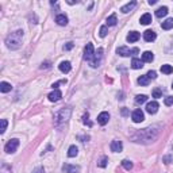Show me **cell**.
Masks as SVG:
<instances>
[{
  "instance_id": "cell-1",
  "label": "cell",
  "mask_w": 173,
  "mask_h": 173,
  "mask_svg": "<svg viewBox=\"0 0 173 173\" xmlns=\"http://www.w3.org/2000/svg\"><path fill=\"white\" fill-rule=\"evenodd\" d=\"M160 126H152V127H147V129H144L141 131H137L135 135H133V139L135 142H144V144H149V142L154 141L157 135H158L160 130H155L158 129Z\"/></svg>"
},
{
  "instance_id": "cell-2",
  "label": "cell",
  "mask_w": 173,
  "mask_h": 173,
  "mask_svg": "<svg viewBox=\"0 0 173 173\" xmlns=\"http://www.w3.org/2000/svg\"><path fill=\"white\" fill-rule=\"evenodd\" d=\"M22 41H23V31L22 30H16V31L11 32L6 38V45L8 49L16 50L22 46Z\"/></svg>"
},
{
  "instance_id": "cell-3",
  "label": "cell",
  "mask_w": 173,
  "mask_h": 173,
  "mask_svg": "<svg viewBox=\"0 0 173 173\" xmlns=\"http://www.w3.org/2000/svg\"><path fill=\"white\" fill-rule=\"evenodd\" d=\"M72 114V110L71 108H62L54 115V123L56 126H61L62 123H66L68 119L71 118Z\"/></svg>"
},
{
  "instance_id": "cell-4",
  "label": "cell",
  "mask_w": 173,
  "mask_h": 173,
  "mask_svg": "<svg viewBox=\"0 0 173 173\" xmlns=\"http://www.w3.org/2000/svg\"><path fill=\"white\" fill-rule=\"evenodd\" d=\"M116 53L122 57H129V56H135V54L139 53V49L138 47H134V49H129L126 46H122V47H118Z\"/></svg>"
},
{
  "instance_id": "cell-5",
  "label": "cell",
  "mask_w": 173,
  "mask_h": 173,
  "mask_svg": "<svg viewBox=\"0 0 173 173\" xmlns=\"http://www.w3.org/2000/svg\"><path fill=\"white\" fill-rule=\"evenodd\" d=\"M95 57V49H93V45L92 43H87L84 49V58L87 61H92V58Z\"/></svg>"
},
{
  "instance_id": "cell-6",
  "label": "cell",
  "mask_w": 173,
  "mask_h": 173,
  "mask_svg": "<svg viewBox=\"0 0 173 173\" xmlns=\"http://www.w3.org/2000/svg\"><path fill=\"white\" fill-rule=\"evenodd\" d=\"M19 146V139H16V138H14V139H11V141L7 142L6 147H4V150H6L7 153H15V150L18 149Z\"/></svg>"
},
{
  "instance_id": "cell-7",
  "label": "cell",
  "mask_w": 173,
  "mask_h": 173,
  "mask_svg": "<svg viewBox=\"0 0 173 173\" xmlns=\"http://www.w3.org/2000/svg\"><path fill=\"white\" fill-rule=\"evenodd\" d=\"M131 118H133V120H134L135 123H141L142 120L145 119V115H144V112H142V110H135L134 112H133V115H131Z\"/></svg>"
},
{
  "instance_id": "cell-8",
  "label": "cell",
  "mask_w": 173,
  "mask_h": 173,
  "mask_svg": "<svg viewBox=\"0 0 173 173\" xmlns=\"http://www.w3.org/2000/svg\"><path fill=\"white\" fill-rule=\"evenodd\" d=\"M102 57H103V49H99L97 53H95V58L91 61V66H93V68L99 66L100 62H102Z\"/></svg>"
},
{
  "instance_id": "cell-9",
  "label": "cell",
  "mask_w": 173,
  "mask_h": 173,
  "mask_svg": "<svg viewBox=\"0 0 173 173\" xmlns=\"http://www.w3.org/2000/svg\"><path fill=\"white\" fill-rule=\"evenodd\" d=\"M62 170L65 173H79L80 172V166H76V165H69V164H65L62 166Z\"/></svg>"
},
{
  "instance_id": "cell-10",
  "label": "cell",
  "mask_w": 173,
  "mask_h": 173,
  "mask_svg": "<svg viewBox=\"0 0 173 173\" xmlns=\"http://www.w3.org/2000/svg\"><path fill=\"white\" fill-rule=\"evenodd\" d=\"M110 120V114L108 112H102V114L97 116V123L102 124V126H104V124L108 123Z\"/></svg>"
},
{
  "instance_id": "cell-11",
  "label": "cell",
  "mask_w": 173,
  "mask_h": 173,
  "mask_svg": "<svg viewBox=\"0 0 173 173\" xmlns=\"http://www.w3.org/2000/svg\"><path fill=\"white\" fill-rule=\"evenodd\" d=\"M122 149H123V144L120 141H116V139H115V141L111 142V150L114 153H120Z\"/></svg>"
},
{
  "instance_id": "cell-12",
  "label": "cell",
  "mask_w": 173,
  "mask_h": 173,
  "mask_svg": "<svg viewBox=\"0 0 173 173\" xmlns=\"http://www.w3.org/2000/svg\"><path fill=\"white\" fill-rule=\"evenodd\" d=\"M146 111L149 112V114H155V112L158 111V103H157V102H150V103H147Z\"/></svg>"
},
{
  "instance_id": "cell-13",
  "label": "cell",
  "mask_w": 173,
  "mask_h": 173,
  "mask_svg": "<svg viewBox=\"0 0 173 173\" xmlns=\"http://www.w3.org/2000/svg\"><path fill=\"white\" fill-rule=\"evenodd\" d=\"M144 38L146 42H153L157 38V35H155V32L153 31V30H146V31L144 32Z\"/></svg>"
},
{
  "instance_id": "cell-14",
  "label": "cell",
  "mask_w": 173,
  "mask_h": 173,
  "mask_svg": "<svg viewBox=\"0 0 173 173\" xmlns=\"http://www.w3.org/2000/svg\"><path fill=\"white\" fill-rule=\"evenodd\" d=\"M61 96H62L61 91H58V89H54V91L49 95V100H50V102H58V100L61 99Z\"/></svg>"
},
{
  "instance_id": "cell-15",
  "label": "cell",
  "mask_w": 173,
  "mask_h": 173,
  "mask_svg": "<svg viewBox=\"0 0 173 173\" xmlns=\"http://www.w3.org/2000/svg\"><path fill=\"white\" fill-rule=\"evenodd\" d=\"M56 22H57V24H60V26H66V24H68L66 15H64V14L57 15V16H56Z\"/></svg>"
},
{
  "instance_id": "cell-16",
  "label": "cell",
  "mask_w": 173,
  "mask_h": 173,
  "mask_svg": "<svg viewBox=\"0 0 173 173\" xmlns=\"http://www.w3.org/2000/svg\"><path fill=\"white\" fill-rule=\"evenodd\" d=\"M72 66H71V62L69 61H64L60 64V71L62 72V73H68V72H71Z\"/></svg>"
},
{
  "instance_id": "cell-17",
  "label": "cell",
  "mask_w": 173,
  "mask_h": 173,
  "mask_svg": "<svg viewBox=\"0 0 173 173\" xmlns=\"http://www.w3.org/2000/svg\"><path fill=\"white\" fill-rule=\"evenodd\" d=\"M144 66V61L139 58H133L131 61V68L133 69H141V68Z\"/></svg>"
},
{
  "instance_id": "cell-18",
  "label": "cell",
  "mask_w": 173,
  "mask_h": 173,
  "mask_svg": "<svg viewBox=\"0 0 173 173\" xmlns=\"http://www.w3.org/2000/svg\"><path fill=\"white\" fill-rule=\"evenodd\" d=\"M135 6H137V1H131V3H129V4H126V6L122 7V8H120V11L123 12V14H127V12L131 11Z\"/></svg>"
},
{
  "instance_id": "cell-19",
  "label": "cell",
  "mask_w": 173,
  "mask_h": 173,
  "mask_svg": "<svg viewBox=\"0 0 173 173\" xmlns=\"http://www.w3.org/2000/svg\"><path fill=\"white\" fill-rule=\"evenodd\" d=\"M139 32H137V31H131L129 34V35H127V41L129 42H137L138 39H139Z\"/></svg>"
},
{
  "instance_id": "cell-20",
  "label": "cell",
  "mask_w": 173,
  "mask_h": 173,
  "mask_svg": "<svg viewBox=\"0 0 173 173\" xmlns=\"http://www.w3.org/2000/svg\"><path fill=\"white\" fill-rule=\"evenodd\" d=\"M153 60H154V56H153L152 52H145L142 54V61L144 62H152Z\"/></svg>"
},
{
  "instance_id": "cell-21",
  "label": "cell",
  "mask_w": 173,
  "mask_h": 173,
  "mask_svg": "<svg viewBox=\"0 0 173 173\" xmlns=\"http://www.w3.org/2000/svg\"><path fill=\"white\" fill-rule=\"evenodd\" d=\"M161 27H162L164 30H170V29H173V18H169V19H166L165 22H162Z\"/></svg>"
},
{
  "instance_id": "cell-22",
  "label": "cell",
  "mask_w": 173,
  "mask_h": 173,
  "mask_svg": "<svg viewBox=\"0 0 173 173\" xmlns=\"http://www.w3.org/2000/svg\"><path fill=\"white\" fill-rule=\"evenodd\" d=\"M166 14H168V7H161V8H158L155 11V16H157V18L166 16Z\"/></svg>"
},
{
  "instance_id": "cell-23",
  "label": "cell",
  "mask_w": 173,
  "mask_h": 173,
  "mask_svg": "<svg viewBox=\"0 0 173 173\" xmlns=\"http://www.w3.org/2000/svg\"><path fill=\"white\" fill-rule=\"evenodd\" d=\"M141 24H149V23H152V15L150 14H145V15H142L141 16Z\"/></svg>"
},
{
  "instance_id": "cell-24",
  "label": "cell",
  "mask_w": 173,
  "mask_h": 173,
  "mask_svg": "<svg viewBox=\"0 0 173 173\" xmlns=\"http://www.w3.org/2000/svg\"><path fill=\"white\" fill-rule=\"evenodd\" d=\"M149 82H150V79L147 77V74H146V76L138 77V84L144 85V87H147V85H149Z\"/></svg>"
},
{
  "instance_id": "cell-25",
  "label": "cell",
  "mask_w": 173,
  "mask_h": 173,
  "mask_svg": "<svg viewBox=\"0 0 173 173\" xmlns=\"http://www.w3.org/2000/svg\"><path fill=\"white\" fill-rule=\"evenodd\" d=\"M11 88H12L11 84H8V82H6V81H3L1 84H0V91L4 92V93H6V92H10Z\"/></svg>"
},
{
  "instance_id": "cell-26",
  "label": "cell",
  "mask_w": 173,
  "mask_h": 173,
  "mask_svg": "<svg viewBox=\"0 0 173 173\" xmlns=\"http://www.w3.org/2000/svg\"><path fill=\"white\" fill-rule=\"evenodd\" d=\"M161 72H162V73H165V74H170V73H172V72H173V66H172V65H162V66H161Z\"/></svg>"
},
{
  "instance_id": "cell-27",
  "label": "cell",
  "mask_w": 173,
  "mask_h": 173,
  "mask_svg": "<svg viewBox=\"0 0 173 173\" xmlns=\"http://www.w3.org/2000/svg\"><path fill=\"white\" fill-rule=\"evenodd\" d=\"M116 15L115 14H112L111 16H108V18H107V26H115V24H116Z\"/></svg>"
},
{
  "instance_id": "cell-28",
  "label": "cell",
  "mask_w": 173,
  "mask_h": 173,
  "mask_svg": "<svg viewBox=\"0 0 173 173\" xmlns=\"http://www.w3.org/2000/svg\"><path fill=\"white\" fill-rule=\"evenodd\" d=\"M77 153H79V150H77V147L74 146V145H72V146L69 147V150H68V155H69V157H76Z\"/></svg>"
},
{
  "instance_id": "cell-29",
  "label": "cell",
  "mask_w": 173,
  "mask_h": 173,
  "mask_svg": "<svg viewBox=\"0 0 173 173\" xmlns=\"http://www.w3.org/2000/svg\"><path fill=\"white\" fill-rule=\"evenodd\" d=\"M146 100H147L146 95H138V96L135 97V103H137V104H144Z\"/></svg>"
},
{
  "instance_id": "cell-30",
  "label": "cell",
  "mask_w": 173,
  "mask_h": 173,
  "mask_svg": "<svg viewBox=\"0 0 173 173\" xmlns=\"http://www.w3.org/2000/svg\"><path fill=\"white\" fill-rule=\"evenodd\" d=\"M122 166H123L124 169L130 170V169H133V162L129 161V160H123V161H122Z\"/></svg>"
},
{
  "instance_id": "cell-31",
  "label": "cell",
  "mask_w": 173,
  "mask_h": 173,
  "mask_svg": "<svg viewBox=\"0 0 173 173\" xmlns=\"http://www.w3.org/2000/svg\"><path fill=\"white\" fill-rule=\"evenodd\" d=\"M107 161H108V158L104 155V157H102V160H100V161H97V165H99L100 168H106L107 166Z\"/></svg>"
},
{
  "instance_id": "cell-32",
  "label": "cell",
  "mask_w": 173,
  "mask_h": 173,
  "mask_svg": "<svg viewBox=\"0 0 173 173\" xmlns=\"http://www.w3.org/2000/svg\"><path fill=\"white\" fill-rule=\"evenodd\" d=\"M162 96V91L160 88H155L154 91H153V97H157V99H158V97H161Z\"/></svg>"
},
{
  "instance_id": "cell-33",
  "label": "cell",
  "mask_w": 173,
  "mask_h": 173,
  "mask_svg": "<svg viewBox=\"0 0 173 173\" xmlns=\"http://www.w3.org/2000/svg\"><path fill=\"white\" fill-rule=\"evenodd\" d=\"M106 35H107V26H102L100 27V37L104 38Z\"/></svg>"
},
{
  "instance_id": "cell-34",
  "label": "cell",
  "mask_w": 173,
  "mask_h": 173,
  "mask_svg": "<svg viewBox=\"0 0 173 173\" xmlns=\"http://www.w3.org/2000/svg\"><path fill=\"white\" fill-rule=\"evenodd\" d=\"M165 104H166V106H172V104H173V96L165 97Z\"/></svg>"
},
{
  "instance_id": "cell-35",
  "label": "cell",
  "mask_w": 173,
  "mask_h": 173,
  "mask_svg": "<svg viewBox=\"0 0 173 173\" xmlns=\"http://www.w3.org/2000/svg\"><path fill=\"white\" fill-rule=\"evenodd\" d=\"M6 129H7V120L6 119H1V130H0V131H1V134L6 131Z\"/></svg>"
},
{
  "instance_id": "cell-36",
  "label": "cell",
  "mask_w": 173,
  "mask_h": 173,
  "mask_svg": "<svg viewBox=\"0 0 173 173\" xmlns=\"http://www.w3.org/2000/svg\"><path fill=\"white\" fill-rule=\"evenodd\" d=\"M73 46H74L73 42H68V43L64 46V50H72V49H73Z\"/></svg>"
},
{
  "instance_id": "cell-37",
  "label": "cell",
  "mask_w": 173,
  "mask_h": 173,
  "mask_svg": "<svg viewBox=\"0 0 173 173\" xmlns=\"http://www.w3.org/2000/svg\"><path fill=\"white\" fill-rule=\"evenodd\" d=\"M147 77H149V79H155V77H157V73H155L154 71H150L149 73H147Z\"/></svg>"
},
{
  "instance_id": "cell-38",
  "label": "cell",
  "mask_w": 173,
  "mask_h": 173,
  "mask_svg": "<svg viewBox=\"0 0 173 173\" xmlns=\"http://www.w3.org/2000/svg\"><path fill=\"white\" fill-rule=\"evenodd\" d=\"M122 115H123V116H127V115H129V110H127V108H122Z\"/></svg>"
},
{
  "instance_id": "cell-39",
  "label": "cell",
  "mask_w": 173,
  "mask_h": 173,
  "mask_svg": "<svg viewBox=\"0 0 173 173\" xmlns=\"http://www.w3.org/2000/svg\"><path fill=\"white\" fill-rule=\"evenodd\" d=\"M32 173H43V168H41V166H39V168H37V169L34 170V172H32Z\"/></svg>"
},
{
  "instance_id": "cell-40",
  "label": "cell",
  "mask_w": 173,
  "mask_h": 173,
  "mask_svg": "<svg viewBox=\"0 0 173 173\" xmlns=\"http://www.w3.org/2000/svg\"><path fill=\"white\" fill-rule=\"evenodd\" d=\"M165 161H166V164H169V161H170V157H165Z\"/></svg>"
},
{
  "instance_id": "cell-41",
  "label": "cell",
  "mask_w": 173,
  "mask_h": 173,
  "mask_svg": "<svg viewBox=\"0 0 173 173\" xmlns=\"http://www.w3.org/2000/svg\"><path fill=\"white\" fill-rule=\"evenodd\" d=\"M149 4L152 6V4H155V0H149Z\"/></svg>"
},
{
  "instance_id": "cell-42",
  "label": "cell",
  "mask_w": 173,
  "mask_h": 173,
  "mask_svg": "<svg viewBox=\"0 0 173 173\" xmlns=\"http://www.w3.org/2000/svg\"><path fill=\"white\" fill-rule=\"evenodd\" d=\"M172 88H173V84H172Z\"/></svg>"
}]
</instances>
